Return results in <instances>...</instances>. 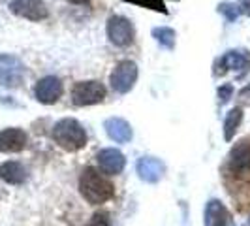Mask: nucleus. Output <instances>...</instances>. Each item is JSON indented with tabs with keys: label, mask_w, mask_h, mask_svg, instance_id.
I'll list each match as a JSON object with an SVG mask.
<instances>
[{
	"label": "nucleus",
	"mask_w": 250,
	"mask_h": 226,
	"mask_svg": "<svg viewBox=\"0 0 250 226\" xmlns=\"http://www.w3.org/2000/svg\"><path fill=\"white\" fill-rule=\"evenodd\" d=\"M79 194L90 205H102L115 198V185L100 170L87 166L79 176Z\"/></svg>",
	"instance_id": "nucleus-1"
},
{
	"label": "nucleus",
	"mask_w": 250,
	"mask_h": 226,
	"mask_svg": "<svg viewBox=\"0 0 250 226\" xmlns=\"http://www.w3.org/2000/svg\"><path fill=\"white\" fill-rule=\"evenodd\" d=\"M53 141L66 153H77L87 145V130L74 117H64L57 121L51 130Z\"/></svg>",
	"instance_id": "nucleus-2"
},
{
	"label": "nucleus",
	"mask_w": 250,
	"mask_h": 226,
	"mask_svg": "<svg viewBox=\"0 0 250 226\" xmlns=\"http://www.w3.org/2000/svg\"><path fill=\"white\" fill-rule=\"evenodd\" d=\"M250 70V53L247 49H229L214 63V75L222 77L228 72H235L237 77H243Z\"/></svg>",
	"instance_id": "nucleus-3"
},
{
	"label": "nucleus",
	"mask_w": 250,
	"mask_h": 226,
	"mask_svg": "<svg viewBox=\"0 0 250 226\" xmlns=\"http://www.w3.org/2000/svg\"><path fill=\"white\" fill-rule=\"evenodd\" d=\"M105 34L115 47H128L136 40V26L125 15H111L105 25Z\"/></svg>",
	"instance_id": "nucleus-4"
},
{
	"label": "nucleus",
	"mask_w": 250,
	"mask_h": 226,
	"mask_svg": "<svg viewBox=\"0 0 250 226\" xmlns=\"http://www.w3.org/2000/svg\"><path fill=\"white\" fill-rule=\"evenodd\" d=\"M139 77V68L134 61H121L113 68L109 75V85L117 94H128L132 89L136 87Z\"/></svg>",
	"instance_id": "nucleus-5"
},
{
	"label": "nucleus",
	"mask_w": 250,
	"mask_h": 226,
	"mask_svg": "<svg viewBox=\"0 0 250 226\" xmlns=\"http://www.w3.org/2000/svg\"><path fill=\"white\" fill-rule=\"evenodd\" d=\"M105 100V87L98 79H87V81H77L72 89V102L77 108L85 106H96Z\"/></svg>",
	"instance_id": "nucleus-6"
},
{
	"label": "nucleus",
	"mask_w": 250,
	"mask_h": 226,
	"mask_svg": "<svg viewBox=\"0 0 250 226\" xmlns=\"http://www.w3.org/2000/svg\"><path fill=\"white\" fill-rule=\"evenodd\" d=\"M26 68L23 61L10 53H0V85L6 89L21 87Z\"/></svg>",
	"instance_id": "nucleus-7"
},
{
	"label": "nucleus",
	"mask_w": 250,
	"mask_h": 226,
	"mask_svg": "<svg viewBox=\"0 0 250 226\" xmlns=\"http://www.w3.org/2000/svg\"><path fill=\"white\" fill-rule=\"evenodd\" d=\"M64 94V83L61 77L57 75H45L34 85V96L40 104L43 106H53L62 98Z\"/></svg>",
	"instance_id": "nucleus-8"
},
{
	"label": "nucleus",
	"mask_w": 250,
	"mask_h": 226,
	"mask_svg": "<svg viewBox=\"0 0 250 226\" xmlns=\"http://www.w3.org/2000/svg\"><path fill=\"white\" fill-rule=\"evenodd\" d=\"M10 12L26 21H43L49 17V8L43 0H12Z\"/></svg>",
	"instance_id": "nucleus-9"
},
{
	"label": "nucleus",
	"mask_w": 250,
	"mask_h": 226,
	"mask_svg": "<svg viewBox=\"0 0 250 226\" xmlns=\"http://www.w3.org/2000/svg\"><path fill=\"white\" fill-rule=\"evenodd\" d=\"M96 164L104 176H119L125 172L126 157L123 151L115 149V147H105L96 153Z\"/></svg>",
	"instance_id": "nucleus-10"
},
{
	"label": "nucleus",
	"mask_w": 250,
	"mask_h": 226,
	"mask_svg": "<svg viewBox=\"0 0 250 226\" xmlns=\"http://www.w3.org/2000/svg\"><path fill=\"white\" fill-rule=\"evenodd\" d=\"M228 170L233 176H245L250 172V141L241 139L237 141L229 155H228Z\"/></svg>",
	"instance_id": "nucleus-11"
},
{
	"label": "nucleus",
	"mask_w": 250,
	"mask_h": 226,
	"mask_svg": "<svg viewBox=\"0 0 250 226\" xmlns=\"http://www.w3.org/2000/svg\"><path fill=\"white\" fill-rule=\"evenodd\" d=\"M136 172L145 183H158L166 174V164L156 157H141L136 162Z\"/></svg>",
	"instance_id": "nucleus-12"
},
{
	"label": "nucleus",
	"mask_w": 250,
	"mask_h": 226,
	"mask_svg": "<svg viewBox=\"0 0 250 226\" xmlns=\"http://www.w3.org/2000/svg\"><path fill=\"white\" fill-rule=\"evenodd\" d=\"M104 130H105L107 138L115 143H128L134 138L132 125L123 117H107L104 121Z\"/></svg>",
	"instance_id": "nucleus-13"
},
{
	"label": "nucleus",
	"mask_w": 250,
	"mask_h": 226,
	"mask_svg": "<svg viewBox=\"0 0 250 226\" xmlns=\"http://www.w3.org/2000/svg\"><path fill=\"white\" fill-rule=\"evenodd\" d=\"M28 143V136L23 128H4L0 130V153H21Z\"/></svg>",
	"instance_id": "nucleus-14"
},
{
	"label": "nucleus",
	"mask_w": 250,
	"mask_h": 226,
	"mask_svg": "<svg viewBox=\"0 0 250 226\" xmlns=\"http://www.w3.org/2000/svg\"><path fill=\"white\" fill-rule=\"evenodd\" d=\"M205 226H231V213L220 200H209L205 205Z\"/></svg>",
	"instance_id": "nucleus-15"
},
{
	"label": "nucleus",
	"mask_w": 250,
	"mask_h": 226,
	"mask_svg": "<svg viewBox=\"0 0 250 226\" xmlns=\"http://www.w3.org/2000/svg\"><path fill=\"white\" fill-rule=\"evenodd\" d=\"M28 177L26 168L17 160H8L0 164V179L8 185H23Z\"/></svg>",
	"instance_id": "nucleus-16"
},
{
	"label": "nucleus",
	"mask_w": 250,
	"mask_h": 226,
	"mask_svg": "<svg viewBox=\"0 0 250 226\" xmlns=\"http://www.w3.org/2000/svg\"><path fill=\"white\" fill-rule=\"evenodd\" d=\"M243 123V110L241 108H233L226 113L224 117V139L226 141H231L235 138V132L239 130V126Z\"/></svg>",
	"instance_id": "nucleus-17"
},
{
	"label": "nucleus",
	"mask_w": 250,
	"mask_h": 226,
	"mask_svg": "<svg viewBox=\"0 0 250 226\" xmlns=\"http://www.w3.org/2000/svg\"><path fill=\"white\" fill-rule=\"evenodd\" d=\"M150 34H152V38H154L162 47H166V49H173V47H175L177 34L173 28H169V26H154Z\"/></svg>",
	"instance_id": "nucleus-18"
},
{
	"label": "nucleus",
	"mask_w": 250,
	"mask_h": 226,
	"mask_svg": "<svg viewBox=\"0 0 250 226\" xmlns=\"http://www.w3.org/2000/svg\"><path fill=\"white\" fill-rule=\"evenodd\" d=\"M216 10H218V13H222L226 17V21H229V23H235L239 17L243 15L241 6L235 4V2H220Z\"/></svg>",
	"instance_id": "nucleus-19"
},
{
	"label": "nucleus",
	"mask_w": 250,
	"mask_h": 226,
	"mask_svg": "<svg viewBox=\"0 0 250 226\" xmlns=\"http://www.w3.org/2000/svg\"><path fill=\"white\" fill-rule=\"evenodd\" d=\"M125 2L138 4L141 8H147V10H152V12L167 13V10H166V0H125Z\"/></svg>",
	"instance_id": "nucleus-20"
},
{
	"label": "nucleus",
	"mask_w": 250,
	"mask_h": 226,
	"mask_svg": "<svg viewBox=\"0 0 250 226\" xmlns=\"http://www.w3.org/2000/svg\"><path fill=\"white\" fill-rule=\"evenodd\" d=\"M85 226H111V217L107 211H96Z\"/></svg>",
	"instance_id": "nucleus-21"
},
{
	"label": "nucleus",
	"mask_w": 250,
	"mask_h": 226,
	"mask_svg": "<svg viewBox=\"0 0 250 226\" xmlns=\"http://www.w3.org/2000/svg\"><path fill=\"white\" fill-rule=\"evenodd\" d=\"M216 96H218L220 106L228 104V102L231 100V96H233V85H231V83H224V85H220V87L216 89Z\"/></svg>",
	"instance_id": "nucleus-22"
},
{
	"label": "nucleus",
	"mask_w": 250,
	"mask_h": 226,
	"mask_svg": "<svg viewBox=\"0 0 250 226\" xmlns=\"http://www.w3.org/2000/svg\"><path fill=\"white\" fill-rule=\"evenodd\" d=\"M237 100H239V104H241V106H249V108H250V83H249V85H245V87L239 90Z\"/></svg>",
	"instance_id": "nucleus-23"
},
{
	"label": "nucleus",
	"mask_w": 250,
	"mask_h": 226,
	"mask_svg": "<svg viewBox=\"0 0 250 226\" xmlns=\"http://www.w3.org/2000/svg\"><path fill=\"white\" fill-rule=\"evenodd\" d=\"M241 6V12L245 13V15H250V0H245L243 4H239Z\"/></svg>",
	"instance_id": "nucleus-24"
},
{
	"label": "nucleus",
	"mask_w": 250,
	"mask_h": 226,
	"mask_svg": "<svg viewBox=\"0 0 250 226\" xmlns=\"http://www.w3.org/2000/svg\"><path fill=\"white\" fill-rule=\"evenodd\" d=\"M70 4H74V6H83V4H88L90 0H68Z\"/></svg>",
	"instance_id": "nucleus-25"
},
{
	"label": "nucleus",
	"mask_w": 250,
	"mask_h": 226,
	"mask_svg": "<svg viewBox=\"0 0 250 226\" xmlns=\"http://www.w3.org/2000/svg\"><path fill=\"white\" fill-rule=\"evenodd\" d=\"M249 226H250V219H249Z\"/></svg>",
	"instance_id": "nucleus-26"
}]
</instances>
